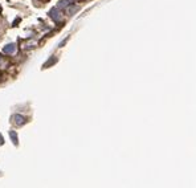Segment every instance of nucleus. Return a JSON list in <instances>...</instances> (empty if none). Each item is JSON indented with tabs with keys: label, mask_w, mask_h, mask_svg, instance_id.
I'll use <instances>...</instances> for the list:
<instances>
[{
	"label": "nucleus",
	"mask_w": 196,
	"mask_h": 188,
	"mask_svg": "<svg viewBox=\"0 0 196 188\" xmlns=\"http://www.w3.org/2000/svg\"><path fill=\"white\" fill-rule=\"evenodd\" d=\"M3 52H4V53H7V54L15 53V52H16V45H15V44H9V45L4 46V48H3Z\"/></svg>",
	"instance_id": "obj_1"
},
{
	"label": "nucleus",
	"mask_w": 196,
	"mask_h": 188,
	"mask_svg": "<svg viewBox=\"0 0 196 188\" xmlns=\"http://www.w3.org/2000/svg\"><path fill=\"white\" fill-rule=\"evenodd\" d=\"M60 9L58 8H56V9H53V11L50 12V16H52V19L56 20V21H60V20L62 19V16H61V12H58Z\"/></svg>",
	"instance_id": "obj_2"
},
{
	"label": "nucleus",
	"mask_w": 196,
	"mask_h": 188,
	"mask_svg": "<svg viewBox=\"0 0 196 188\" xmlns=\"http://www.w3.org/2000/svg\"><path fill=\"white\" fill-rule=\"evenodd\" d=\"M12 119H13V122H15V125H17V126H20V125H24L25 123V118L24 117H21V115H13L12 117Z\"/></svg>",
	"instance_id": "obj_3"
},
{
	"label": "nucleus",
	"mask_w": 196,
	"mask_h": 188,
	"mask_svg": "<svg viewBox=\"0 0 196 188\" xmlns=\"http://www.w3.org/2000/svg\"><path fill=\"white\" fill-rule=\"evenodd\" d=\"M9 137L12 138V142L15 143V144H17V134H16L15 131H9Z\"/></svg>",
	"instance_id": "obj_4"
},
{
	"label": "nucleus",
	"mask_w": 196,
	"mask_h": 188,
	"mask_svg": "<svg viewBox=\"0 0 196 188\" xmlns=\"http://www.w3.org/2000/svg\"><path fill=\"white\" fill-rule=\"evenodd\" d=\"M78 9V7H70L69 11H68V13H72V12H76Z\"/></svg>",
	"instance_id": "obj_5"
}]
</instances>
